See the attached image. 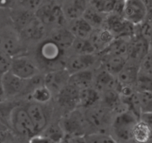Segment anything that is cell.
Returning <instances> with one entry per match:
<instances>
[{"label":"cell","instance_id":"obj_23","mask_svg":"<svg viewBox=\"0 0 152 143\" xmlns=\"http://www.w3.org/2000/svg\"><path fill=\"white\" fill-rule=\"evenodd\" d=\"M94 80V77L93 72L91 70L86 69L70 74L68 84L81 90L91 87Z\"/></svg>","mask_w":152,"mask_h":143},{"label":"cell","instance_id":"obj_45","mask_svg":"<svg viewBox=\"0 0 152 143\" xmlns=\"http://www.w3.org/2000/svg\"><path fill=\"white\" fill-rule=\"evenodd\" d=\"M59 143H71V139H70L69 136L66 135Z\"/></svg>","mask_w":152,"mask_h":143},{"label":"cell","instance_id":"obj_21","mask_svg":"<svg viewBox=\"0 0 152 143\" xmlns=\"http://www.w3.org/2000/svg\"><path fill=\"white\" fill-rule=\"evenodd\" d=\"M88 2L89 0H64L62 7L67 19L72 20L82 17Z\"/></svg>","mask_w":152,"mask_h":143},{"label":"cell","instance_id":"obj_25","mask_svg":"<svg viewBox=\"0 0 152 143\" xmlns=\"http://www.w3.org/2000/svg\"><path fill=\"white\" fill-rule=\"evenodd\" d=\"M152 138V129L144 121L140 119L132 130V139L137 143H147Z\"/></svg>","mask_w":152,"mask_h":143},{"label":"cell","instance_id":"obj_15","mask_svg":"<svg viewBox=\"0 0 152 143\" xmlns=\"http://www.w3.org/2000/svg\"><path fill=\"white\" fill-rule=\"evenodd\" d=\"M70 74L65 69L49 72L44 77V83L52 92H58L68 83Z\"/></svg>","mask_w":152,"mask_h":143},{"label":"cell","instance_id":"obj_10","mask_svg":"<svg viewBox=\"0 0 152 143\" xmlns=\"http://www.w3.org/2000/svg\"><path fill=\"white\" fill-rule=\"evenodd\" d=\"M148 13L144 0H125L123 16L135 26L141 25L146 19Z\"/></svg>","mask_w":152,"mask_h":143},{"label":"cell","instance_id":"obj_11","mask_svg":"<svg viewBox=\"0 0 152 143\" xmlns=\"http://www.w3.org/2000/svg\"><path fill=\"white\" fill-rule=\"evenodd\" d=\"M17 28L22 40H38L44 36L45 26L36 16L31 13Z\"/></svg>","mask_w":152,"mask_h":143},{"label":"cell","instance_id":"obj_34","mask_svg":"<svg viewBox=\"0 0 152 143\" xmlns=\"http://www.w3.org/2000/svg\"><path fill=\"white\" fill-rule=\"evenodd\" d=\"M141 113H152V91H142L138 92Z\"/></svg>","mask_w":152,"mask_h":143},{"label":"cell","instance_id":"obj_16","mask_svg":"<svg viewBox=\"0 0 152 143\" xmlns=\"http://www.w3.org/2000/svg\"><path fill=\"white\" fill-rule=\"evenodd\" d=\"M86 110L85 117L89 125L99 130L107 127L109 122V114L103 107L94 105Z\"/></svg>","mask_w":152,"mask_h":143},{"label":"cell","instance_id":"obj_36","mask_svg":"<svg viewBox=\"0 0 152 143\" xmlns=\"http://www.w3.org/2000/svg\"><path fill=\"white\" fill-rule=\"evenodd\" d=\"M104 102L109 108H116L121 101L120 93L114 89L104 92Z\"/></svg>","mask_w":152,"mask_h":143},{"label":"cell","instance_id":"obj_26","mask_svg":"<svg viewBox=\"0 0 152 143\" xmlns=\"http://www.w3.org/2000/svg\"><path fill=\"white\" fill-rule=\"evenodd\" d=\"M94 82L95 84V89H97L99 92L114 89L116 85L114 74L110 73L105 69L98 73L97 75L94 77Z\"/></svg>","mask_w":152,"mask_h":143},{"label":"cell","instance_id":"obj_33","mask_svg":"<svg viewBox=\"0 0 152 143\" xmlns=\"http://www.w3.org/2000/svg\"><path fill=\"white\" fill-rule=\"evenodd\" d=\"M43 135L50 139L54 143H59L66 136L60 124H53L44 130Z\"/></svg>","mask_w":152,"mask_h":143},{"label":"cell","instance_id":"obj_39","mask_svg":"<svg viewBox=\"0 0 152 143\" xmlns=\"http://www.w3.org/2000/svg\"><path fill=\"white\" fill-rule=\"evenodd\" d=\"M29 143H54L52 142L50 139L48 138L47 136H44L43 134L39 135V134H37V135L31 137L29 140Z\"/></svg>","mask_w":152,"mask_h":143},{"label":"cell","instance_id":"obj_44","mask_svg":"<svg viewBox=\"0 0 152 143\" xmlns=\"http://www.w3.org/2000/svg\"><path fill=\"white\" fill-rule=\"evenodd\" d=\"M147 7L148 9V12L152 13V0H144Z\"/></svg>","mask_w":152,"mask_h":143},{"label":"cell","instance_id":"obj_3","mask_svg":"<svg viewBox=\"0 0 152 143\" xmlns=\"http://www.w3.org/2000/svg\"><path fill=\"white\" fill-rule=\"evenodd\" d=\"M10 128L18 135L29 138V139L38 134L26 107L18 104L14 107L11 113Z\"/></svg>","mask_w":152,"mask_h":143},{"label":"cell","instance_id":"obj_14","mask_svg":"<svg viewBox=\"0 0 152 143\" xmlns=\"http://www.w3.org/2000/svg\"><path fill=\"white\" fill-rule=\"evenodd\" d=\"M43 104L31 102L26 107L27 111L34 123L37 133L42 132L48 126V116L42 107Z\"/></svg>","mask_w":152,"mask_h":143},{"label":"cell","instance_id":"obj_1","mask_svg":"<svg viewBox=\"0 0 152 143\" xmlns=\"http://www.w3.org/2000/svg\"><path fill=\"white\" fill-rule=\"evenodd\" d=\"M24 49L23 40L8 13L0 16V51L13 57L24 54Z\"/></svg>","mask_w":152,"mask_h":143},{"label":"cell","instance_id":"obj_37","mask_svg":"<svg viewBox=\"0 0 152 143\" xmlns=\"http://www.w3.org/2000/svg\"><path fill=\"white\" fill-rule=\"evenodd\" d=\"M42 1L43 0H16L14 6H19L27 10L35 12V10L38 8Z\"/></svg>","mask_w":152,"mask_h":143},{"label":"cell","instance_id":"obj_29","mask_svg":"<svg viewBox=\"0 0 152 143\" xmlns=\"http://www.w3.org/2000/svg\"><path fill=\"white\" fill-rule=\"evenodd\" d=\"M106 16V14L101 13L99 10L92 7L91 4H89L88 2V5L83 17L85 18L94 28H102V25H103L105 23Z\"/></svg>","mask_w":152,"mask_h":143},{"label":"cell","instance_id":"obj_18","mask_svg":"<svg viewBox=\"0 0 152 143\" xmlns=\"http://www.w3.org/2000/svg\"><path fill=\"white\" fill-rule=\"evenodd\" d=\"M129 60L128 55L103 54L102 63L105 69L114 75H117Z\"/></svg>","mask_w":152,"mask_h":143},{"label":"cell","instance_id":"obj_8","mask_svg":"<svg viewBox=\"0 0 152 143\" xmlns=\"http://www.w3.org/2000/svg\"><path fill=\"white\" fill-rule=\"evenodd\" d=\"M10 71L25 80H29L39 74L38 66L25 54L16 55L11 58Z\"/></svg>","mask_w":152,"mask_h":143},{"label":"cell","instance_id":"obj_6","mask_svg":"<svg viewBox=\"0 0 152 143\" xmlns=\"http://www.w3.org/2000/svg\"><path fill=\"white\" fill-rule=\"evenodd\" d=\"M6 99H11L28 92L29 80H25L13 74L9 70L1 77Z\"/></svg>","mask_w":152,"mask_h":143},{"label":"cell","instance_id":"obj_43","mask_svg":"<svg viewBox=\"0 0 152 143\" xmlns=\"http://www.w3.org/2000/svg\"><path fill=\"white\" fill-rule=\"evenodd\" d=\"M7 101V99H6L4 87H3L1 77H0V102H2V101Z\"/></svg>","mask_w":152,"mask_h":143},{"label":"cell","instance_id":"obj_13","mask_svg":"<svg viewBox=\"0 0 152 143\" xmlns=\"http://www.w3.org/2000/svg\"><path fill=\"white\" fill-rule=\"evenodd\" d=\"M96 57L94 54H76L71 56L65 62V69L70 74L83 70L89 69L95 63Z\"/></svg>","mask_w":152,"mask_h":143},{"label":"cell","instance_id":"obj_4","mask_svg":"<svg viewBox=\"0 0 152 143\" xmlns=\"http://www.w3.org/2000/svg\"><path fill=\"white\" fill-rule=\"evenodd\" d=\"M63 52L64 49L53 40L50 39L42 42L39 45L37 49V56L40 61L51 69V71H53V66H54V70H56L55 66H62Z\"/></svg>","mask_w":152,"mask_h":143},{"label":"cell","instance_id":"obj_31","mask_svg":"<svg viewBox=\"0 0 152 143\" xmlns=\"http://www.w3.org/2000/svg\"><path fill=\"white\" fill-rule=\"evenodd\" d=\"M71 48H73L76 54H83V55L94 54L96 51L89 38L75 37Z\"/></svg>","mask_w":152,"mask_h":143},{"label":"cell","instance_id":"obj_42","mask_svg":"<svg viewBox=\"0 0 152 143\" xmlns=\"http://www.w3.org/2000/svg\"><path fill=\"white\" fill-rule=\"evenodd\" d=\"M71 143H87L85 136H70Z\"/></svg>","mask_w":152,"mask_h":143},{"label":"cell","instance_id":"obj_7","mask_svg":"<svg viewBox=\"0 0 152 143\" xmlns=\"http://www.w3.org/2000/svg\"><path fill=\"white\" fill-rule=\"evenodd\" d=\"M105 28L109 30L115 38H125L134 36V26L126 20L123 15L111 13L106 16Z\"/></svg>","mask_w":152,"mask_h":143},{"label":"cell","instance_id":"obj_12","mask_svg":"<svg viewBox=\"0 0 152 143\" xmlns=\"http://www.w3.org/2000/svg\"><path fill=\"white\" fill-rule=\"evenodd\" d=\"M149 52L150 43L147 37L141 33L136 36H133V38L129 43V60L140 63Z\"/></svg>","mask_w":152,"mask_h":143},{"label":"cell","instance_id":"obj_27","mask_svg":"<svg viewBox=\"0 0 152 143\" xmlns=\"http://www.w3.org/2000/svg\"><path fill=\"white\" fill-rule=\"evenodd\" d=\"M50 39L57 43L62 49H66L71 47L75 39V36L71 33L69 29L61 27L55 29V31H53L52 34Z\"/></svg>","mask_w":152,"mask_h":143},{"label":"cell","instance_id":"obj_20","mask_svg":"<svg viewBox=\"0 0 152 143\" xmlns=\"http://www.w3.org/2000/svg\"><path fill=\"white\" fill-rule=\"evenodd\" d=\"M125 0H89V4L104 14L123 15Z\"/></svg>","mask_w":152,"mask_h":143},{"label":"cell","instance_id":"obj_28","mask_svg":"<svg viewBox=\"0 0 152 143\" xmlns=\"http://www.w3.org/2000/svg\"><path fill=\"white\" fill-rule=\"evenodd\" d=\"M100 99L99 92L91 86L80 91V103L79 106L87 109L96 105Z\"/></svg>","mask_w":152,"mask_h":143},{"label":"cell","instance_id":"obj_2","mask_svg":"<svg viewBox=\"0 0 152 143\" xmlns=\"http://www.w3.org/2000/svg\"><path fill=\"white\" fill-rule=\"evenodd\" d=\"M35 14L45 26L61 28L65 23V16L62 5L56 0H43Z\"/></svg>","mask_w":152,"mask_h":143},{"label":"cell","instance_id":"obj_32","mask_svg":"<svg viewBox=\"0 0 152 143\" xmlns=\"http://www.w3.org/2000/svg\"><path fill=\"white\" fill-rule=\"evenodd\" d=\"M137 77L152 81V52L151 51L140 63Z\"/></svg>","mask_w":152,"mask_h":143},{"label":"cell","instance_id":"obj_19","mask_svg":"<svg viewBox=\"0 0 152 143\" xmlns=\"http://www.w3.org/2000/svg\"><path fill=\"white\" fill-rule=\"evenodd\" d=\"M114 39V34L105 28H94L89 37L96 51L100 52L106 49Z\"/></svg>","mask_w":152,"mask_h":143},{"label":"cell","instance_id":"obj_41","mask_svg":"<svg viewBox=\"0 0 152 143\" xmlns=\"http://www.w3.org/2000/svg\"><path fill=\"white\" fill-rule=\"evenodd\" d=\"M140 119L146 122L152 129V113H142L140 116Z\"/></svg>","mask_w":152,"mask_h":143},{"label":"cell","instance_id":"obj_30","mask_svg":"<svg viewBox=\"0 0 152 143\" xmlns=\"http://www.w3.org/2000/svg\"><path fill=\"white\" fill-rule=\"evenodd\" d=\"M30 96L34 102L45 104L51 99L52 92L44 83L34 88V90L30 93Z\"/></svg>","mask_w":152,"mask_h":143},{"label":"cell","instance_id":"obj_9","mask_svg":"<svg viewBox=\"0 0 152 143\" xmlns=\"http://www.w3.org/2000/svg\"><path fill=\"white\" fill-rule=\"evenodd\" d=\"M65 130L66 135L69 136H85L86 125H88L86 121L85 115L80 110H71L65 115L60 124Z\"/></svg>","mask_w":152,"mask_h":143},{"label":"cell","instance_id":"obj_40","mask_svg":"<svg viewBox=\"0 0 152 143\" xmlns=\"http://www.w3.org/2000/svg\"><path fill=\"white\" fill-rule=\"evenodd\" d=\"M16 0H0V10H9L16 4Z\"/></svg>","mask_w":152,"mask_h":143},{"label":"cell","instance_id":"obj_38","mask_svg":"<svg viewBox=\"0 0 152 143\" xmlns=\"http://www.w3.org/2000/svg\"><path fill=\"white\" fill-rule=\"evenodd\" d=\"M11 57L0 51V77L10 70Z\"/></svg>","mask_w":152,"mask_h":143},{"label":"cell","instance_id":"obj_5","mask_svg":"<svg viewBox=\"0 0 152 143\" xmlns=\"http://www.w3.org/2000/svg\"><path fill=\"white\" fill-rule=\"evenodd\" d=\"M139 118L130 110L120 112L112 122V129L120 139H132V130Z\"/></svg>","mask_w":152,"mask_h":143},{"label":"cell","instance_id":"obj_17","mask_svg":"<svg viewBox=\"0 0 152 143\" xmlns=\"http://www.w3.org/2000/svg\"><path fill=\"white\" fill-rule=\"evenodd\" d=\"M80 91L79 89L68 83L58 92V102L70 111L74 110L80 103Z\"/></svg>","mask_w":152,"mask_h":143},{"label":"cell","instance_id":"obj_35","mask_svg":"<svg viewBox=\"0 0 152 143\" xmlns=\"http://www.w3.org/2000/svg\"><path fill=\"white\" fill-rule=\"evenodd\" d=\"M87 143H117L111 136L104 133H94L85 135Z\"/></svg>","mask_w":152,"mask_h":143},{"label":"cell","instance_id":"obj_24","mask_svg":"<svg viewBox=\"0 0 152 143\" xmlns=\"http://www.w3.org/2000/svg\"><path fill=\"white\" fill-rule=\"evenodd\" d=\"M94 28L83 16L71 20L69 30L75 37L89 38Z\"/></svg>","mask_w":152,"mask_h":143},{"label":"cell","instance_id":"obj_22","mask_svg":"<svg viewBox=\"0 0 152 143\" xmlns=\"http://www.w3.org/2000/svg\"><path fill=\"white\" fill-rule=\"evenodd\" d=\"M140 63L129 60L123 69L117 74L118 82L123 85L136 84L138 77Z\"/></svg>","mask_w":152,"mask_h":143}]
</instances>
